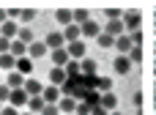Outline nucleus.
I'll return each instance as SVG.
<instances>
[{
	"mask_svg": "<svg viewBox=\"0 0 156 115\" xmlns=\"http://www.w3.org/2000/svg\"><path fill=\"white\" fill-rule=\"evenodd\" d=\"M82 102H85V104H90V107H99V104H101V93H99V91H85Z\"/></svg>",
	"mask_w": 156,
	"mask_h": 115,
	"instance_id": "24",
	"label": "nucleus"
},
{
	"mask_svg": "<svg viewBox=\"0 0 156 115\" xmlns=\"http://www.w3.org/2000/svg\"><path fill=\"white\" fill-rule=\"evenodd\" d=\"M93 91L110 93V91H112V80H110V77H96V88H93Z\"/></svg>",
	"mask_w": 156,
	"mask_h": 115,
	"instance_id": "23",
	"label": "nucleus"
},
{
	"mask_svg": "<svg viewBox=\"0 0 156 115\" xmlns=\"http://www.w3.org/2000/svg\"><path fill=\"white\" fill-rule=\"evenodd\" d=\"M88 19H90V14H88L85 8H77V11H71V22H74V25H85Z\"/></svg>",
	"mask_w": 156,
	"mask_h": 115,
	"instance_id": "26",
	"label": "nucleus"
},
{
	"mask_svg": "<svg viewBox=\"0 0 156 115\" xmlns=\"http://www.w3.org/2000/svg\"><path fill=\"white\" fill-rule=\"evenodd\" d=\"M63 71H66V80H74V77H80V63L77 60H69L63 66Z\"/></svg>",
	"mask_w": 156,
	"mask_h": 115,
	"instance_id": "27",
	"label": "nucleus"
},
{
	"mask_svg": "<svg viewBox=\"0 0 156 115\" xmlns=\"http://www.w3.org/2000/svg\"><path fill=\"white\" fill-rule=\"evenodd\" d=\"M41 115H60V110H58V104H44Z\"/></svg>",
	"mask_w": 156,
	"mask_h": 115,
	"instance_id": "35",
	"label": "nucleus"
},
{
	"mask_svg": "<svg viewBox=\"0 0 156 115\" xmlns=\"http://www.w3.org/2000/svg\"><path fill=\"white\" fill-rule=\"evenodd\" d=\"M25 52H27V44H22V41H11V55L14 58H25Z\"/></svg>",
	"mask_w": 156,
	"mask_h": 115,
	"instance_id": "30",
	"label": "nucleus"
},
{
	"mask_svg": "<svg viewBox=\"0 0 156 115\" xmlns=\"http://www.w3.org/2000/svg\"><path fill=\"white\" fill-rule=\"evenodd\" d=\"M63 82H66V71H63V69H58V66H55V69H49V85H58V88H60Z\"/></svg>",
	"mask_w": 156,
	"mask_h": 115,
	"instance_id": "17",
	"label": "nucleus"
},
{
	"mask_svg": "<svg viewBox=\"0 0 156 115\" xmlns=\"http://www.w3.org/2000/svg\"><path fill=\"white\" fill-rule=\"evenodd\" d=\"M90 104H85V102H77V110H74V115H90Z\"/></svg>",
	"mask_w": 156,
	"mask_h": 115,
	"instance_id": "31",
	"label": "nucleus"
},
{
	"mask_svg": "<svg viewBox=\"0 0 156 115\" xmlns=\"http://www.w3.org/2000/svg\"><path fill=\"white\" fill-rule=\"evenodd\" d=\"M129 60H132V63H140V60H143V49H140V47H132V52H129Z\"/></svg>",
	"mask_w": 156,
	"mask_h": 115,
	"instance_id": "32",
	"label": "nucleus"
},
{
	"mask_svg": "<svg viewBox=\"0 0 156 115\" xmlns=\"http://www.w3.org/2000/svg\"><path fill=\"white\" fill-rule=\"evenodd\" d=\"M112 69H115L118 74H123V77H126V74L132 71V60H129V55H118V58L112 60Z\"/></svg>",
	"mask_w": 156,
	"mask_h": 115,
	"instance_id": "9",
	"label": "nucleus"
},
{
	"mask_svg": "<svg viewBox=\"0 0 156 115\" xmlns=\"http://www.w3.org/2000/svg\"><path fill=\"white\" fill-rule=\"evenodd\" d=\"M0 115H19V110H16V107H11V104H3Z\"/></svg>",
	"mask_w": 156,
	"mask_h": 115,
	"instance_id": "39",
	"label": "nucleus"
},
{
	"mask_svg": "<svg viewBox=\"0 0 156 115\" xmlns=\"http://www.w3.org/2000/svg\"><path fill=\"white\" fill-rule=\"evenodd\" d=\"M8 52H11V41L0 36V55H8Z\"/></svg>",
	"mask_w": 156,
	"mask_h": 115,
	"instance_id": "36",
	"label": "nucleus"
},
{
	"mask_svg": "<svg viewBox=\"0 0 156 115\" xmlns=\"http://www.w3.org/2000/svg\"><path fill=\"white\" fill-rule=\"evenodd\" d=\"M90 115H110V113H107L104 107H93V110H90Z\"/></svg>",
	"mask_w": 156,
	"mask_h": 115,
	"instance_id": "40",
	"label": "nucleus"
},
{
	"mask_svg": "<svg viewBox=\"0 0 156 115\" xmlns=\"http://www.w3.org/2000/svg\"><path fill=\"white\" fill-rule=\"evenodd\" d=\"M8 96H11V88H8V85H0V102H3V104L8 102Z\"/></svg>",
	"mask_w": 156,
	"mask_h": 115,
	"instance_id": "38",
	"label": "nucleus"
},
{
	"mask_svg": "<svg viewBox=\"0 0 156 115\" xmlns=\"http://www.w3.org/2000/svg\"><path fill=\"white\" fill-rule=\"evenodd\" d=\"M0 69H3V71H14V69H16V58H14L11 52H8V55H0Z\"/></svg>",
	"mask_w": 156,
	"mask_h": 115,
	"instance_id": "25",
	"label": "nucleus"
},
{
	"mask_svg": "<svg viewBox=\"0 0 156 115\" xmlns=\"http://www.w3.org/2000/svg\"><path fill=\"white\" fill-rule=\"evenodd\" d=\"M104 14H107V22H110V19H121V16H123V11H121V8H107Z\"/></svg>",
	"mask_w": 156,
	"mask_h": 115,
	"instance_id": "33",
	"label": "nucleus"
},
{
	"mask_svg": "<svg viewBox=\"0 0 156 115\" xmlns=\"http://www.w3.org/2000/svg\"><path fill=\"white\" fill-rule=\"evenodd\" d=\"M0 110H3V107H0Z\"/></svg>",
	"mask_w": 156,
	"mask_h": 115,
	"instance_id": "44",
	"label": "nucleus"
},
{
	"mask_svg": "<svg viewBox=\"0 0 156 115\" xmlns=\"http://www.w3.org/2000/svg\"><path fill=\"white\" fill-rule=\"evenodd\" d=\"M19 115H33V113H27V110H25V113H19Z\"/></svg>",
	"mask_w": 156,
	"mask_h": 115,
	"instance_id": "42",
	"label": "nucleus"
},
{
	"mask_svg": "<svg viewBox=\"0 0 156 115\" xmlns=\"http://www.w3.org/2000/svg\"><path fill=\"white\" fill-rule=\"evenodd\" d=\"M85 49H88V44H85V41H71V44L66 47L69 60H82V58H85Z\"/></svg>",
	"mask_w": 156,
	"mask_h": 115,
	"instance_id": "3",
	"label": "nucleus"
},
{
	"mask_svg": "<svg viewBox=\"0 0 156 115\" xmlns=\"http://www.w3.org/2000/svg\"><path fill=\"white\" fill-rule=\"evenodd\" d=\"M58 110H60V113H66V115H74V110H77V99H71V96H60Z\"/></svg>",
	"mask_w": 156,
	"mask_h": 115,
	"instance_id": "14",
	"label": "nucleus"
},
{
	"mask_svg": "<svg viewBox=\"0 0 156 115\" xmlns=\"http://www.w3.org/2000/svg\"><path fill=\"white\" fill-rule=\"evenodd\" d=\"M16 41H22V44H27V47H30V44H33V30H30L27 25H22V27L16 30Z\"/></svg>",
	"mask_w": 156,
	"mask_h": 115,
	"instance_id": "19",
	"label": "nucleus"
},
{
	"mask_svg": "<svg viewBox=\"0 0 156 115\" xmlns=\"http://www.w3.org/2000/svg\"><path fill=\"white\" fill-rule=\"evenodd\" d=\"M110 115H121V113H110Z\"/></svg>",
	"mask_w": 156,
	"mask_h": 115,
	"instance_id": "43",
	"label": "nucleus"
},
{
	"mask_svg": "<svg viewBox=\"0 0 156 115\" xmlns=\"http://www.w3.org/2000/svg\"><path fill=\"white\" fill-rule=\"evenodd\" d=\"M41 99H44L47 104H58V102H60V88H58V85H44Z\"/></svg>",
	"mask_w": 156,
	"mask_h": 115,
	"instance_id": "6",
	"label": "nucleus"
},
{
	"mask_svg": "<svg viewBox=\"0 0 156 115\" xmlns=\"http://www.w3.org/2000/svg\"><path fill=\"white\" fill-rule=\"evenodd\" d=\"M5 19H8V11H5V8H0V25H3Z\"/></svg>",
	"mask_w": 156,
	"mask_h": 115,
	"instance_id": "41",
	"label": "nucleus"
},
{
	"mask_svg": "<svg viewBox=\"0 0 156 115\" xmlns=\"http://www.w3.org/2000/svg\"><path fill=\"white\" fill-rule=\"evenodd\" d=\"M5 85L14 91V88H25V77L19 74V71H8V80H5Z\"/></svg>",
	"mask_w": 156,
	"mask_h": 115,
	"instance_id": "18",
	"label": "nucleus"
},
{
	"mask_svg": "<svg viewBox=\"0 0 156 115\" xmlns=\"http://www.w3.org/2000/svg\"><path fill=\"white\" fill-rule=\"evenodd\" d=\"M60 33H63V41H69V44H71V41H82V33H80V25H74V22H71L69 27H63Z\"/></svg>",
	"mask_w": 156,
	"mask_h": 115,
	"instance_id": "10",
	"label": "nucleus"
},
{
	"mask_svg": "<svg viewBox=\"0 0 156 115\" xmlns=\"http://www.w3.org/2000/svg\"><path fill=\"white\" fill-rule=\"evenodd\" d=\"M16 30H19V25H16L14 19H5V22L0 25V36H3V38H8V41H14V38H16Z\"/></svg>",
	"mask_w": 156,
	"mask_h": 115,
	"instance_id": "8",
	"label": "nucleus"
},
{
	"mask_svg": "<svg viewBox=\"0 0 156 115\" xmlns=\"http://www.w3.org/2000/svg\"><path fill=\"white\" fill-rule=\"evenodd\" d=\"M80 33H82V38H99L101 36V25L93 22V19H88L85 25H80Z\"/></svg>",
	"mask_w": 156,
	"mask_h": 115,
	"instance_id": "2",
	"label": "nucleus"
},
{
	"mask_svg": "<svg viewBox=\"0 0 156 115\" xmlns=\"http://www.w3.org/2000/svg\"><path fill=\"white\" fill-rule=\"evenodd\" d=\"M41 91H44V85H41L38 80H33V77L25 80V93H27V96H41Z\"/></svg>",
	"mask_w": 156,
	"mask_h": 115,
	"instance_id": "15",
	"label": "nucleus"
},
{
	"mask_svg": "<svg viewBox=\"0 0 156 115\" xmlns=\"http://www.w3.org/2000/svg\"><path fill=\"white\" fill-rule=\"evenodd\" d=\"M33 16H36V11H33V8H19V19H25V22H30Z\"/></svg>",
	"mask_w": 156,
	"mask_h": 115,
	"instance_id": "34",
	"label": "nucleus"
},
{
	"mask_svg": "<svg viewBox=\"0 0 156 115\" xmlns=\"http://www.w3.org/2000/svg\"><path fill=\"white\" fill-rule=\"evenodd\" d=\"M44 104H47V102H44V99H41V96H30V99H27V113H41V110H44Z\"/></svg>",
	"mask_w": 156,
	"mask_h": 115,
	"instance_id": "21",
	"label": "nucleus"
},
{
	"mask_svg": "<svg viewBox=\"0 0 156 115\" xmlns=\"http://www.w3.org/2000/svg\"><path fill=\"white\" fill-rule=\"evenodd\" d=\"M44 55H47V44H44V41H33V44L27 47V58H30V60L44 58Z\"/></svg>",
	"mask_w": 156,
	"mask_h": 115,
	"instance_id": "12",
	"label": "nucleus"
},
{
	"mask_svg": "<svg viewBox=\"0 0 156 115\" xmlns=\"http://www.w3.org/2000/svg\"><path fill=\"white\" fill-rule=\"evenodd\" d=\"M132 38H129V33H123V36H118L115 38V49H118V55H129L132 52Z\"/></svg>",
	"mask_w": 156,
	"mask_h": 115,
	"instance_id": "11",
	"label": "nucleus"
},
{
	"mask_svg": "<svg viewBox=\"0 0 156 115\" xmlns=\"http://www.w3.org/2000/svg\"><path fill=\"white\" fill-rule=\"evenodd\" d=\"M44 44H47V49H52V52H55V49H63V44H66V41H63V33H60V30H49Z\"/></svg>",
	"mask_w": 156,
	"mask_h": 115,
	"instance_id": "5",
	"label": "nucleus"
},
{
	"mask_svg": "<svg viewBox=\"0 0 156 115\" xmlns=\"http://www.w3.org/2000/svg\"><path fill=\"white\" fill-rule=\"evenodd\" d=\"M104 33H107V36H112V38H118V36H123V33H126V27H123V22H121V19H110V22L104 25Z\"/></svg>",
	"mask_w": 156,
	"mask_h": 115,
	"instance_id": "7",
	"label": "nucleus"
},
{
	"mask_svg": "<svg viewBox=\"0 0 156 115\" xmlns=\"http://www.w3.org/2000/svg\"><path fill=\"white\" fill-rule=\"evenodd\" d=\"M121 22H123L126 33H134V30H140V22H143V16H140V11H137V8H129V11H123Z\"/></svg>",
	"mask_w": 156,
	"mask_h": 115,
	"instance_id": "1",
	"label": "nucleus"
},
{
	"mask_svg": "<svg viewBox=\"0 0 156 115\" xmlns=\"http://www.w3.org/2000/svg\"><path fill=\"white\" fill-rule=\"evenodd\" d=\"M96 44H99L101 49H112V47H115V38H112V36H107V33L101 30V36L96 38Z\"/></svg>",
	"mask_w": 156,
	"mask_h": 115,
	"instance_id": "29",
	"label": "nucleus"
},
{
	"mask_svg": "<svg viewBox=\"0 0 156 115\" xmlns=\"http://www.w3.org/2000/svg\"><path fill=\"white\" fill-rule=\"evenodd\" d=\"M52 63H55L58 69H63V66L69 63V52H66V47H63V49H55V52H52Z\"/></svg>",
	"mask_w": 156,
	"mask_h": 115,
	"instance_id": "20",
	"label": "nucleus"
},
{
	"mask_svg": "<svg viewBox=\"0 0 156 115\" xmlns=\"http://www.w3.org/2000/svg\"><path fill=\"white\" fill-rule=\"evenodd\" d=\"M27 99H30V96L25 93V88H14V91H11V96H8V104L19 110V107H27Z\"/></svg>",
	"mask_w": 156,
	"mask_h": 115,
	"instance_id": "4",
	"label": "nucleus"
},
{
	"mask_svg": "<svg viewBox=\"0 0 156 115\" xmlns=\"http://www.w3.org/2000/svg\"><path fill=\"white\" fill-rule=\"evenodd\" d=\"M80 74L82 77H96V63L93 60H82L80 63Z\"/></svg>",
	"mask_w": 156,
	"mask_h": 115,
	"instance_id": "28",
	"label": "nucleus"
},
{
	"mask_svg": "<svg viewBox=\"0 0 156 115\" xmlns=\"http://www.w3.org/2000/svg\"><path fill=\"white\" fill-rule=\"evenodd\" d=\"M99 107H104L107 113H115V107H118V96L110 91V93H101V104Z\"/></svg>",
	"mask_w": 156,
	"mask_h": 115,
	"instance_id": "16",
	"label": "nucleus"
},
{
	"mask_svg": "<svg viewBox=\"0 0 156 115\" xmlns=\"http://www.w3.org/2000/svg\"><path fill=\"white\" fill-rule=\"evenodd\" d=\"M129 38H132V44H134V47H140V44H143V33H140V30L129 33Z\"/></svg>",
	"mask_w": 156,
	"mask_h": 115,
	"instance_id": "37",
	"label": "nucleus"
},
{
	"mask_svg": "<svg viewBox=\"0 0 156 115\" xmlns=\"http://www.w3.org/2000/svg\"><path fill=\"white\" fill-rule=\"evenodd\" d=\"M14 71H19L22 77H30V74H33V60H30L27 55H25V58H16V69H14Z\"/></svg>",
	"mask_w": 156,
	"mask_h": 115,
	"instance_id": "13",
	"label": "nucleus"
},
{
	"mask_svg": "<svg viewBox=\"0 0 156 115\" xmlns=\"http://www.w3.org/2000/svg\"><path fill=\"white\" fill-rule=\"evenodd\" d=\"M55 19H58L63 27H69V25H71V8H58V11H55Z\"/></svg>",
	"mask_w": 156,
	"mask_h": 115,
	"instance_id": "22",
	"label": "nucleus"
}]
</instances>
